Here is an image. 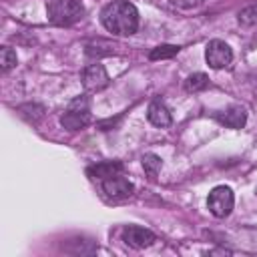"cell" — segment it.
Returning a JSON list of instances; mask_svg holds the SVG:
<instances>
[{
  "label": "cell",
  "instance_id": "cell-1",
  "mask_svg": "<svg viewBox=\"0 0 257 257\" xmlns=\"http://www.w3.org/2000/svg\"><path fill=\"white\" fill-rule=\"evenodd\" d=\"M102 26L118 36H131L139 28V10L126 0H112L100 10Z\"/></svg>",
  "mask_w": 257,
  "mask_h": 257
},
{
  "label": "cell",
  "instance_id": "cell-2",
  "mask_svg": "<svg viewBox=\"0 0 257 257\" xmlns=\"http://www.w3.org/2000/svg\"><path fill=\"white\" fill-rule=\"evenodd\" d=\"M48 20L56 26H68L82 18L84 6L80 0H48Z\"/></svg>",
  "mask_w": 257,
  "mask_h": 257
},
{
  "label": "cell",
  "instance_id": "cell-3",
  "mask_svg": "<svg viewBox=\"0 0 257 257\" xmlns=\"http://www.w3.org/2000/svg\"><path fill=\"white\" fill-rule=\"evenodd\" d=\"M90 120V106H88V98L78 96L74 98L68 108L64 110V114L60 116V124L68 131H78L82 126H86Z\"/></svg>",
  "mask_w": 257,
  "mask_h": 257
},
{
  "label": "cell",
  "instance_id": "cell-4",
  "mask_svg": "<svg viewBox=\"0 0 257 257\" xmlns=\"http://www.w3.org/2000/svg\"><path fill=\"white\" fill-rule=\"evenodd\" d=\"M233 203H235V197H233V191L225 185H219L215 187L211 193H209V199H207V207L211 211V215L223 219L227 217L231 211H233Z\"/></svg>",
  "mask_w": 257,
  "mask_h": 257
},
{
  "label": "cell",
  "instance_id": "cell-5",
  "mask_svg": "<svg viewBox=\"0 0 257 257\" xmlns=\"http://www.w3.org/2000/svg\"><path fill=\"white\" fill-rule=\"evenodd\" d=\"M205 58H207V64H209L211 68L219 70V68H225V66L231 64V60H233V50H231V46H229L227 42L215 38V40H211V42L207 44V48H205Z\"/></svg>",
  "mask_w": 257,
  "mask_h": 257
},
{
  "label": "cell",
  "instance_id": "cell-6",
  "mask_svg": "<svg viewBox=\"0 0 257 257\" xmlns=\"http://www.w3.org/2000/svg\"><path fill=\"white\" fill-rule=\"evenodd\" d=\"M122 241L133 249H145L155 243V233L139 225H128L122 229Z\"/></svg>",
  "mask_w": 257,
  "mask_h": 257
},
{
  "label": "cell",
  "instance_id": "cell-7",
  "mask_svg": "<svg viewBox=\"0 0 257 257\" xmlns=\"http://www.w3.org/2000/svg\"><path fill=\"white\" fill-rule=\"evenodd\" d=\"M102 191L110 197V199H126L133 195L135 187L128 179L120 177V175H114V177H108L102 181Z\"/></svg>",
  "mask_w": 257,
  "mask_h": 257
},
{
  "label": "cell",
  "instance_id": "cell-8",
  "mask_svg": "<svg viewBox=\"0 0 257 257\" xmlns=\"http://www.w3.org/2000/svg\"><path fill=\"white\" fill-rule=\"evenodd\" d=\"M106 84H108V74H106L102 64H90V66L84 68V72H82V86L86 90L94 92V90L104 88Z\"/></svg>",
  "mask_w": 257,
  "mask_h": 257
},
{
  "label": "cell",
  "instance_id": "cell-9",
  "mask_svg": "<svg viewBox=\"0 0 257 257\" xmlns=\"http://www.w3.org/2000/svg\"><path fill=\"white\" fill-rule=\"evenodd\" d=\"M215 118H217L221 124L229 126V128H243V126H245V122H247V112H245V108H243V106L233 104V106H229V108H225V110L217 112V114H215Z\"/></svg>",
  "mask_w": 257,
  "mask_h": 257
},
{
  "label": "cell",
  "instance_id": "cell-10",
  "mask_svg": "<svg viewBox=\"0 0 257 257\" xmlns=\"http://www.w3.org/2000/svg\"><path fill=\"white\" fill-rule=\"evenodd\" d=\"M147 118H149V122H153L155 126H169L171 124V110H169V106L161 100V98H155V100H151V104H149V108H147Z\"/></svg>",
  "mask_w": 257,
  "mask_h": 257
},
{
  "label": "cell",
  "instance_id": "cell-11",
  "mask_svg": "<svg viewBox=\"0 0 257 257\" xmlns=\"http://www.w3.org/2000/svg\"><path fill=\"white\" fill-rule=\"evenodd\" d=\"M88 177L92 179H108V177H114V175H120L122 173V163L118 161H102V163H96L92 167L86 169Z\"/></svg>",
  "mask_w": 257,
  "mask_h": 257
},
{
  "label": "cell",
  "instance_id": "cell-12",
  "mask_svg": "<svg viewBox=\"0 0 257 257\" xmlns=\"http://www.w3.org/2000/svg\"><path fill=\"white\" fill-rule=\"evenodd\" d=\"M114 52V44L106 42V40H96L86 44V54L88 56H102V54H112Z\"/></svg>",
  "mask_w": 257,
  "mask_h": 257
},
{
  "label": "cell",
  "instance_id": "cell-13",
  "mask_svg": "<svg viewBox=\"0 0 257 257\" xmlns=\"http://www.w3.org/2000/svg\"><path fill=\"white\" fill-rule=\"evenodd\" d=\"M209 86V78H207V74H203V72H195V74H191L187 80H185V88L189 90V92H197V90H203V88H207Z\"/></svg>",
  "mask_w": 257,
  "mask_h": 257
},
{
  "label": "cell",
  "instance_id": "cell-14",
  "mask_svg": "<svg viewBox=\"0 0 257 257\" xmlns=\"http://www.w3.org/2000/svg\"><path fill=\"white\" fill-rule=\"evenodd\" d=\"M161 157H157V155H153V153H147V155H143V169H145V173L149 175V177H157L159 175V171H161Z\"/></svg>",
  "mask_w": 257,
  "mask_h": 257
},
{
  "label": "cell",
  "instance_id": "cell-15",
  "mask_svg": "<svg viewBox=\"0 0 257 257\" xmlns=\"http://www.w3.org/2000/svg\"><path fill=\"white\" fill-rule=\"evenodd\" d=\"M237 20L241 26H257V4H251V6H245L239 14H237Z\"/></svg>",
  "mask_w": 257,
  "mask_h": 257
},
{
  "label": "cell",
  "instance_id": "cell-16",
  "mask_svg": "<svg viewBox=\"0 0 257 257\" xmlns=\"http://www.w3.org/2000/svg\"><path fill=\"white\" fill-rule=\"evenodd\" d=\"M16 62H18L16 52L10 46H2V50H0V66H2V72H8L10 68H14Z\"/></svg>",
  "mask_w": 257,
  "mask_h": 257
},
{
  "label": "cell",
  "instance_id": "cell-17",
  "mask_svg": "<svg viewBox=\"0 0 257 257\" xmlns=\"http://www.w3.org/2000/svg\"><path fill=\"white\" fill-rule=\"evenodd\" d=\"M177 52H179V46H173V44H161V46H157V48H153V50H151L149 58H151V60L171 58V56H175Z\"/></svg>",
  "mask_w": 257,
  "mask_h": 257
},
{
  "label": "cell",
  "instance_id": "cell-18",
  "mask_svg": "<svg viewBox=\"0 0 257 257\" xmlns=\"http://www.w3.org/2000/svg\"><path fill=\"white\" fill-rule=\"evenodd\" d=\"M203 2H205V0H171V4L177 6V8H181V10H195V8H199Z\"/></svg>",
  "mask_w": 257,
  "mask_h": 257
}]
</instances>
